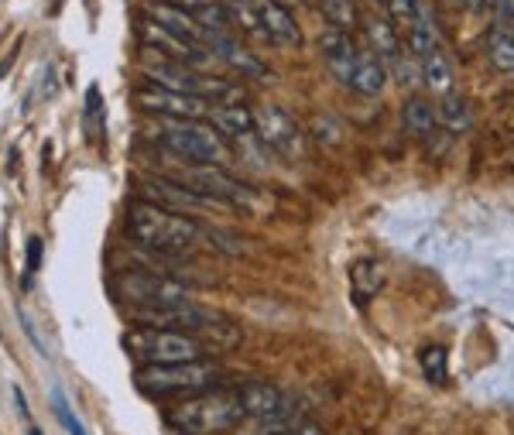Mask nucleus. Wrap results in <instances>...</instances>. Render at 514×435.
<instances>
[{"label":"nucleus","instance_id":"f257e3e1","mask_svg":"<svg viewBox=\"0 0 514 435\" xmlns=\"http://www.w3.org/2000/svg\"><path fill=\"white\" fill-rule=\"evenodd\" d=\"M127 237L148 254L162 257H186L199 247H210V227L196 223L179 209L158 206L151 199H141L127 209Z\"/></svg>","mask_w":514,"mask_h":435},{"label":"nucleus","instance_id":"f03ea898","mask_svg":"<svg viewBox=\"0 0 514 435\" xmlns=\"http://www.w3.org/2000/svg\"><path fill=\"white\" fill-rule=\"evenodd\" d=\"M247 418L237 388H213L196 398H186L168 412V425L189 435H223L234 432Z\"/></svg>","mask_w":514,"mask_h":435},{"label":"nucleus","instance_id":"7ed1b4c3","mask_svg":"<svg viewBox=\"0 0 514 435\" xmlns=\"http://www.w3.org/2000/svg\"><path fill=\"white\" fill-rule=\"evenodd\" d=\"M223 370L210 360H189V364H144L134 381L151 398H196L203 391L223 388Z\"/></svg>","mask_w":514,"mask_h":435},{"label":"nucleus","instance_id":"20e7f679","mask_svg":"<svg viewBox=\"0 0 514 435\" xmlns=\"http://www.w3.org/2000/svg\"><path fill=\"white\" fill-rule=\"evenodd\" d=\"M124 350L131 353L134 360L144 364H189V360H206L213 357L210 346H206L199 336L192 333H179V329H151V326H138L124 336Z\"/></svg>","mask_w":514,"mask_h":435},{"label":"nucleus","instance_id":"39448f33","mask_svg":"<svg viewBox=\"0 0 514 435\" xmlns=\"http://www.w3.org/2000/svg\"><path fill=\"white\" fill-rule=\"evenodd\" d=\"M158 138L172 155L196 161V165H230L227 138L206 120H162L158 124Z\"/></svg>","mask_w":514,"mask_h":435},{"label":"nucleus","instance_id":"423d86ee","mask_svg":"<svg viewBox=\"0 0 514 435\" xmlns=\"http://www.w3.org/2000/svg\"><path fill=\"white\" fill-rule=\"evenodd\" d=\"M114 288L134 309H168V305L192 302L189 288L179 278L162 275V271H124V275H117Z\"/></svg>","mask_w":514,"mask_h":435},{"label":"nucleus","instance_id":"0eeeda50","mask_svg":"<svg viewBox=\"0 0 514 435\" xmlns=\"http://www.w3.org/2000/svg\"><path fill=\"white\" fill-rule=\"evenodd\" d=\"M134 107L148 117H158V120H206L213 110L210 100L203 96H192V93H175V90H165V86H151L144 83L138 90L131 93Z\"/></svg>","mask_w":514,"mask_h":435},{"label":"nucleus","instance_id":"6e6552de","mask_svg":"<svg viewBox=\"0 0 514 435\" xmlns=\"http://www.w3.org/2000/svg\"><path fill=\"white\" fill-rule=\"evenodd\" d=\"M254 138L281 158H299L302 155V131L285 107L254 110Z\"/></svg>","mask_w":514,"mask_h":435},{"label":"nucleus","instance_id":"1a4fd4ad","mask_svg":"<svg viewBox=\"0 0 514 435\" xmlns=\"http://www.w3.org/2000/svg\"><path fill=\"white\" fill-rule=\"evenodd\" d=\"M254 14H257V28H261V38L275 45H299L302 31L295 14L288 11L281 0H254Z\"/></svg>","mask_w":514,"mask_h":435},{"label":"nucleus","instance_id":"9d476101","mask_svg":"<svg viewBox=\"0 0 514 435\" xmlns=\"http://www.w3.org/2000/svg\"><path fill=\"white\" fill-rule=\"evenodd\" d=\"M319 52H323L326 69L333 72V76L340 79L343 86H347L350 76H353V69H357V59H360V52H364V45L353 42L350 31L329 28L326 35L319 38Z\"/></svg>","mask_w":514,"mask_h":435},{"label":"nucleus","instance_id":"9b49d317","mask_svg":"<svg viewBox=\"0 0 514 435\" xmlns=\"http://www.w3.org/2000/svg\"><path fill=\"white\" fill-rule=\"evenodd\" d=\"M388 76H391V72H388V66H384L381 55H374L371 48H364L347 86L360 96H381L384 86H388Z\"/></svg>","mask_w":514,"mask_h":435},{"label":"nucleus","instance_id":"f8f14e48","mask_svg":"<svg viewBox=\"0 0 514 435\" xmlns=\"http://www.w3.org/2000/svg\"><path fill=\"white\" fill-rule=\"evenodd\" d=\"M148 18L158 21L168 31H175V35L192 38V42L206 45V28L199 24V18H192L186 7H175V4H165V0H162V4H151L148 7Z\"/></svg>","mask_w":514,"mask_h":435},{"label":"nucleus","instance_id":"ddd939ff","mask_svg":"<svg viewBox=\"0 0 514 435\" xmlns=\"http://www.w3.org/2000/svg\"><path fill=\"white\" fill-rule=\"evenodd\" d=\"M240 401H244V412L247 418H264V415H275L281 405L288 401V394L275 388L268 381H251V384H240Z\"/></svg>","mask_w":514,"mask_h":435},{"label":"nucleus","instance_id":"4468645a","mask_svg":"<svg viewBox=\"0 0 514 435\" xmlns=\"http://www.w3.org/2000/svg\"><path fill=\"white\" fill-rule=\"evenodd\" d=\"M206 120L223 138H247V134H254V110H247L244 103H213Z\"/></svg>","mask_w":514,"mask_h":435},{"label":"nucleus","instance_id":"2eb2a0df","mask_svg":"<svg viewBox=\"0 0 514 435\" xmlns=\"http://www.w3.org/2000/svg\"><path fill=\"white\" fill-rule=\"evenodd\" d=\"M401 124L412 138L429 141L432 134L439 131V114H436V103L425 100V96H408L405 110H401Z\"/></svg>","mask_w":514,"mask_h":435},{"label":"nucleus","instance_id":"dca6fc26","mask_svg":"<svg viewBox=\"0 0 514 435\" xmlns=\"http://www.w3.org/2000/svg\"><path fill=\"white\" fill-rule=\"evenodd\" d=\"M384 288V268L371 257H360L350 268V295L357 305H367Z\"/></svg>","mask_w":514,"mask_h":435},{"label":"nucleus","instance_id":"f3484780","mask_svg":"<svg viewBox=\"0 0 514 435\" xmlns=\"http://www.w3.org/2000/svg\"><path fill=\"white\" fill-rule=\"evenodd\" d=\"M422 86L429 90L432 96H446L456 90V72L449 66L446 52L443 48H436V52L422 55Z\"/></svg>","mask_w":514,"mask_h":435},{"label":"nucleus","instance_id":"a211bd4d","mask_svg":"<svg viewBox=\"0 0 514 435\" xmlns=\"http://www.w3.org/2000/svg\"><path fill=\"white\" fill-rule=\"evenodd\" d=\"M436 114H439V127L453 134V138H456V134H467L470 127H473L470 103L463 100V96L456 93V90H453V93H446V96H439Z\"/></svg>","mask_w":514,"mask_h":435},{"label":"nucleus","instance_id":"6ab92c4d","mask_svg":"<svg viewBox=\"0 0 514 435\" xmlns=\"http://www.w3.org/2000/svg\"><path fill=\"white\" fill-rule=\"evenodd\" d=\"M364 35H367V48L374 55H381L384 66L401 52V42H398V31L391 28V21L384 18H364Z\"/></svg>","mask_w":514,"mask_h":435},{"label":"nucleus","instance_id":"aec40b11","mask_svg":"<svg viewBox=\"0 0 514 435\" xmlns=\"http://www.w3.org/2000/svg\"><path fill=\"white\" fill-rule=\"evenodd\" d=\"M487 59L497 72L514 76V31L494 21V28L487 31Z\"/></svg>","mask_w":514,"mask_h":435},{"label":"nucleus","instance_id":"412c9836","mask_svg":"<svg viewBox=\"0 0 514 435\" xmlns=\"http://www.w3.org/2000/svg\"><path fill=\"white\" fill-rule=\"evenodd\" d=\"M388 72L395 76V83L408 86V90H419L422 86V62L408 45H401V52L388 62Z\"/></svg>","mask_w":514,"mask_h":435},{"label":"nucleus","instance_id":"4be33fe9","mask_svg":"<svg viewBox=\"0 0 514 435\" xmlns=\"http://www.w3.org/2000/svg\"><path fill=\"white\" fill-rule=\"evenodd\" d=\"M422 374H425V381H432V384H443L449 381V367H446V350L443 346H425L422 350Z\"/></svg>","mask_w":514,"mask_h":435},{"label":"nucleus","instance_id":"5701e85b","mask_svg":"<svg viewBox=\"0 0 514 435\" xmlns=\"http://www.w3.org/2000/svg\"><path fill=\"white\" fill-rule=\"evenodd\" d=\"M319 7H323V14L329 18L333 28H353L360 18H357V7H353V0H319Z\"/></svg>","mask_w":514,"mask_h":435},{"label":"nucleus","instance_id":"b1692460","mask_svg":"<svg viewBox=\"0 0 514 435\" xmlns=\"http://www.w3.org/2000/svg\"><path fill=\"white\" fill-rule=\"evenodd\" d=\"M52 408H55V418H59V422L66 425V432H69V435H90V432L83 429V422H79V418L72 415V408H69L66 394H62L59 388L52 391Z\"/></svg>","mask_w":514,"mask_h":435},{"label":"nucleus","instance_id":"393cba45","mask_svg":"<svg viewBox=\"0 0 514 435\" xmlns=\"http://www.w3.org/2000/svg\"><path fill=\"white\" fill-rule=\"evenodd\" d=\"M384 7H388L391 21L401 24V28H408L415 18H419L422 11V0H384Z\"/></svg>","mask_w":514,"mask_h":435},{"label":"nucleus","instance_id":"a878e982","mask_svg":"<svg viewBox=\"0 0 514 435\" xmlns=\"http://www.w3.org/2000/svg\"><path fill=\"white\" fill-rule=\"evenodd\" d=\"M491 11H494L497 24H504V28L514 31V0H491Z\"/></svg>","mask_w":514,"mask_h":435},{"label":"nucleus","instance_id":"bb28decb","mask_svg":"<svg viewBox=\"0 0 514 435\" xmlns=\"http://www.w3.org/2000/svg\"><path fill=\"white\" fill-rule=\"evenodd\" d=\"M86 120H100L103 124V100H100V90H96V86L86 90Z\"/></svg>","mask_w":514,"mask_h":435},{"label":"nucleus","instance_id":"cd10ccee","mask_svg":"<svg viewBox=\"0 0 514 435\" xmlns=\"http://www.w3.org/2000/svg\"><path fill=\"white\" fill-rule=\"evenodd\" d=\"M38 264H42V237L28 240V275H35Z\"/></svg>","mask_w":514,"mask_h":435},{"label":"nucleus","instance_id":"c85d7f7f","mask_svg":"<svg viewBox=\"0 0 514 435\" xmlns=\"http://www.w3.org/2000/svg\"><path fill=\"white\" fill-rule=\"evenodd\" d=\"M278 435H326V432H323V425H316V422H299V425H292V429H285Z\"/></svg>","mask_w":514,"mask_h":435},{"label":"nucleus","instance_id":"c756f323","mask_svg":"<svg viewBox=\"0 0 514 435\" xmlns=\"http://www.w3.org/2000/svg\"><path fill=\"white\" fill-rule=\"evenodd\" d=\"M463 4V11H470V14H487L491 11V0H460Z\"/></svg>","mask_w":514,"mask_h":435},{"label":"nucleus","instance_id":"7c9ffc66","mask_svg":"<svg viewBox=\"0 0 514 435\" xmlns=\"http://www.w3.org/2000/svg\"><path fill=\"white\" fill-rule=\"evenodd\" d=\"M165 4L186 7V11H203V7H206V4H213V0H165Z\"/></svg>","mask_w":514,"mask_h":435},{"label":"nucleus","instance_id":"2f4dec72","mask_svg":"<svg viewBox=\"0 0 514 435\" xmlns=\"http://www.w3.org/2000/svg\"><path fill=\"white\" fill-rule=\"evenodd\" d=\"M14 401H18L21 415H28V401H24V394H21V391H14Z\"/></svg>","mask_w":514,"mask_h":435},{"label":"nucleus","instance_id":"473e14b6","mask_svg":"<svg viewBox=\"0 0 514 435\" xmlns=\"http://www.w3.org/2000/svg\"><path fill=\"white\" fill-rule=\"evenodd\" d=\"M168 435H189V432H179V429H172V432H168Z\"/></svg>","mask_w":514,"mask_h":435},{"label":"nucleus","instance_id":"72a5a7b5","mask_svg":"<svg viewBox=\"0 0 514 435\" xmlns=\"http://www.w3.org/2000/svg\"><path fill=\"white\" fill-rule=\"evenodd\" d=\"M28 435H42V432H38V429H31V432H28Z\"/></svg>","mask_w":514,"mask_h":435},{"label":"nucleus","instance_id":"f704fd0d","mask_svg":"<svg viewBox=\"0 0 514 435\" xmlns=\"http://www.w3.org/2000/svg\"><path fill=\"white\" fill-rule=\"evenodd\" d=\"M288 4H302V0H288Z\"/></svg>","mask_w":514,"mask_h":435}]
</instances>
